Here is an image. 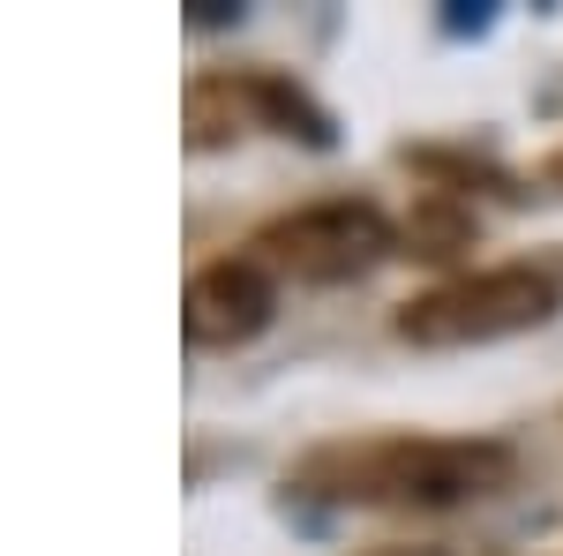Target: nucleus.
I'll list each match as a JSON object with an SVG mask.
<instances>
[{
	"label": "nucleus",
	"instance_id": "39448f33",
	"mask_svg": "<svg viewBox=\"0 0 563 556\" xmlns=\"http://www.w3.org/2000/svg\"><path fill=\"white\" fill-rule=\"evenodd\" d=\"M256 129V98H249V76H203L188 84V143L211 151V143H233V135Z\"/></svg>",
	"mask_w": 563,
	"mask_h": 556
},
{
	"label": "nucleus",
	"instance_id": "423d86ee",
	"mask_svg": "<svg viewBox=\"0 0 563 556\" xmlns=\"http://www.w3.org/2000/svg\"><path fill=\"white\" fill-rule=\"evenodd\" d=\"M376 556H443V549H376Z\"/></svg>",
	"mask_w": 563,
	"mask_h": 556
},
{
	"label": "nucleus",
	"instance_id": "f257e3e1",
	"mask_svg": "<svg viewBox=\"0 0 563 556\" xmlns=\"http://www.w3.org/2000/svg\"><path fill=\"white\" fill-rule=\"evenodd\" d=\"M511 473L519 459L496 436H339L294 467V489L361 512H459L496 497Z\"/></svg>",
	"mask_w": 563,
	"mask_h": 556
},
{
	"label": "nucleus",
	"instance_id": "7ed1b4c3",
	"mask_svg": "<svg viewBox=\"0 0 563 556\" xmlns=\"http://www.w3.org/2000/svg\"><path fill=\"white\" fill-rule=\"evenodd\" d=\"M384 257H390V218L376 204H353V196L301 204V211L271 218L256 233V263L301 279V286H346L361 271H376Z\"/></svg>",
	"mask_w": 563,
	"mask_h": 556
},
{
	"label": "nucleus",
	"instance_id": "0eeeda50",
	"mask_svg": "<svg viewBox=\"0 0 563 556\" xmlns=\"http://www.w3.org/2000/svg\"><path fill=\"white\" fill-rule=\"evenodd\" d=\"M549 173H556V181H563V159H556V166H549Z\"/></svg>",
	"mask_w": 563,
	"mask_h": 556
},
{
	"label": "nucleus",
	"instance_id": "20e7f679",
	"mask_svg": "<svg viewBox=\"0 0 563 556\" xmlns=\"http://www.w3.org/2000/svg\"><path fill=\"white\" fill-rule=\"evenodd\" d=\"M278 316V286H271V263L256 257H218L188 279V301H180V324L196 346H249L271 331Z\"/></svg>",
	"mask_w": 563,
	"mask_h": 556
},
{
	"label": "nucleus",
	"instance_id": "f03ea898",
	"mask_svg": "<svg viewBox=\"0 0 563 556\" xmlns=\"http://www.w3.org/2000/svg\"><path fill=\"white\" fill-rule=\"evenodd\" d=\"M556 316V279L533 263H504V271H474L451 279L435 294L398 308V339L406 346H488V339H519L533 324Z\"/></svg>",
	"mask_w": 563,
	"mask_h": 556
}]
</instances>
